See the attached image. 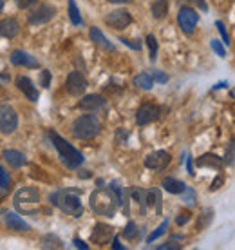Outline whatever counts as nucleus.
<instances>
[{
    "label": "nucleus",
    "instance_id": "obj_1",
    "mask_svg": "<svg viewBox=\"0 0 235 250\" xmlns=\"http://www.w3.org/2000/svg\"><path fill=\"white\" fill-rule=\"evenodd\" d=\"M89 205H91L94 214L105 216V218H114L118 212V208H119V196H118L111 187L96 188L94 192H91Z\"/></svg>",
    "mask_w": 235,
    "mask_h": 250
},
{
    "label": "nucleus",
    "instance_id": "obj_2",
    "mask_svg": "<svg viewBox=\"0 0 235 250\" xmlns=\"http://www.w3.org/2000/svg\"><path fill=\"white\" fill-rule=\"evenodd\" d=\"M51 205L58 207L63 214L73 216V218H81L83 214V205H81L80 190H73V188H62L56 190L49 196Z\"/></svg>",
    "mask_w": 235,
    "mask_h": 250
},
{
    "label": "nucleus",
    "instance_id": "obj_3",
    "mask_svg": "<svg viewBox=\"0 0 235 250\" xmlns=\"http://www.w3.org/2000/svg\"><path fill=\"white\" fill-rule=\"evenodd\" d=\"M49 138L51 142H53V145H55V149L58 150L62 163L67 169H78L81 163H83V160H85L83 154L76 147H73V145L69 144L65 138H62L56 131H49Z\"/></svg>",
    "mask_w": 235,
    "mask_h": 250
},
{
    "label": "nucleus",
    "instance_id": "obj_4",
    "mask_svg": "<svg viewBox=\"0 0 235 250\" xmlns=\"http://www.w3.org/2000/svg\"><path fill=\"white\" fill-rule=\"evenodd\" d=\"M13 205L19 212L35 214L40 212V192L35 187H22L13 196Z\"/></svg>",
    "mask_w": 235,
    "mask_h": 250
},
{
    "label": "nucleus",
    "instance_id": "obj_5",
    "mask_svg": "<svg viewBox=\"0 0 235 250\" xmlns=\"http://www.w3.org/2000/svg\"><path fill=\"white\" fill-rule=\"evenodd\" d=\"M101 122L96 114H81L71 124V134L76 140H91L99 132Z\"/></svg>",
    "mask_w": 235,
    "mask_h": 250
},
{
    "label": "nucleus",
    "instance_id": "obj_6",
    "mask_svg": "<svg viewBox=\"0 0 235 250\" xmlns=\"http://www.w3.org/2000/svg\"><path fill=\"white\" fill-rule=\"evenodd\" d=\"M199 22V15L196 9H192L190 6H183L177 11V24H179V29L185 35H192L196 31V25Z\"/></svg>",
    "mask_w": 235,
    "mask_h": 250
},
{
    "label": "nucleus",
    "instance_id": "obj_7",
    "mask_svg": "<svg viewBox=\"0 0 235 250\" xmlns=\"http://www.w3.org/2000/svg\"><path fill=\"white\" fill-rule=\"evenodd\" d=\"M19 127V114L11 105H0V132L13 134Z\"/></svg>",
    "mask_w": 235,
    "mask_h": 250
},
{
    "label": "nucleus",
    "instance_id": "obj_8",
    "mask_svg": "<svg viewBox=\"0 0 235 250\" xmlns=\"http://www.w3.org/2000/svg\"><path fill=\"white\" fill-rule=\"evenodd\" d=\"M56 17V7L53 4H40L38 7H35L29 15H27V20L31 25H42L47 24Z\"/></svg>",
    "mask_w": 235,
    "mask_h": 250
},
{
    "label": "nucleus",
    "instance_id": "obj_9",
    "mask_svg": "<svg viewBox=\"0 0 235 250\" xmlns=\"http://www.w3.org/2000/svg\"><path fill=\"white\" fill-rule=\"evenodd\" d=\"M87 87H89V82L80 71H71L65 78V89L73 96H81L87 91Z\"/></svg>",
    "mask_w": 235,
    "mask_h": 250
},
{
    "label": "nucleus",
    "instance_id": "obj_10",
    "mask_svg": "<svg viewBox=\"0 0 235 250\" xmlns=\"http://www.w3.org/2000/svg\"><path fill=\"white\" fill-rule=\"evenodd\" d=\"M103 20H105V24L109 27L116 29V31H121V29H125V27H129L132 24V15L127 9H116V11L109 13Z\"/></svg>",
    "mask_w": 235,
    "mask_h": 250
},
{
    "label": "nucleus",
    "instance_id": "obj_11",
    "mask_svg": "<svg viewBox=\"0 0 235 250\" xmlns=\"http://www.w3.org/2000/svg\"><path fill=\"white\" fill-rule=\"evenodd\" d=\"M161 116V109L156 104H143L136 113V124L137 125H150L157 122Z\"/></svg>",
    "mask_w": 235,
    "mask_h": 250
},
{
    "label": "nucleus",
    "instance_id": "obj_12",
    "mask_svg": "<svg viewBox=\"0 0 235 250\" xmlns=\"http://www.w3.org/2000/svg\"><path fill=\"white\" fill-rule=\"evenodd\" d=\"M170 160H172L170 152H167V150H154V152L147 154V158H145V167L150 170H165L168 167Z\"/></svg>",
    "mask_w": 235,
    "mask_h": 250
},
{
    "label": "nucleus",
    "instance_id": "obj_13",
    "mask_svg": "<svg viewBox=\"0 0 235 250\" xmlns=\"http://www.w3.org/2000/svg\"><path fill=\"white\" fill-rule=\"evenodd\" d=\"M11 63L17 65V67H27V69H38L40 67V62L37 58L29 55L27 51L24 49H15L11 53Z\"/></svg>",
    "mask_w": 235,
    "mask_h": 250
},
{
    "label": "nucleus",
    "instance_id": "obj_14",
    "mask_svg": "<svg viewBox=\"0 0 235 250\" xmlns=\"http://www.w3.org/2000/svg\"><path fill=\"white\" fill-rule=\"evenodd\" d=\"M17 87H19L20 93H24V96L29 102H38V98H40V91L31 82V78H27V76H17Z\"/></svg>",
    "mask_w": 235,
    "mask_h": 250
},
{
    "label": "nucleus",
    "instance_id": "obj_15",
    "mask_svg": "<svg viewBox=\"0 0 235 250\" xmlns=\"http://www.w3.org/2000/svg\"><path fill=\"white\" fill-rule=\"evenodd\" d=\"M114 236V229L107 223H96L91 234V241L96 245H107Z\"/></svg>",
    "mask_w": 235,
    "mask_h": 250
},
{
    "label": "nucleus",
    "instance_id": "obj_16",
    "mask_svg": "<svg viewBox=\"0 0 235 250\" xmlns=\"http://www.w3.org/2000/svg\"><path fill=\"white\" fill-rule=\"evenodd\" d=\"M107 104V100L101 96V94H85L83 98H81L80 102H78V109H83V111H91V113H94V111H98V109H103Z\"/></svg>",
    "mask_w": 235,
    "mask_h": 250
},
{
    "label": "nucleus",
    "instance_id": "obj_17",
    "mask_svg": "<svg viewBox=\"0 0 235 250\" xmlns=\"http://www.w3.org/2000/svg\"><path fill=\"white\" fill-rule=\"evenodd\" d=\"M4 223L7 225V229L13 232H29L31 230V227L29 223H25L24 219L20 218L19 214L15 212H6L4 214Z\"/></svg>",
    "mask_w": 235,
    "mask_h": 250
},
{
    "label": "nucleus",
    "instance_id": "obj_18",
    "mask_svg": "<svg viewBox=\"0 0 235 250\" xmlns=\"http://www.w3.org/2000/svg\"><path fill=\"white\" fill-rule=\"evenodd\" d=\"M19 33H20V24L17 19L7 17V19L0 20V37L11 40V38L19 37Z\"/></svg>",
    "mask_w": 235,
    "mask_h": 250
},
{
    "label": "nucleus",
    "instance_id": "obj_19",
    "mask_svg": "<svg viewBox=\"0 0 235 250\" xmlns=\"http://www.w3.org/2000/svg\"><path fill=\"white\" fill-rule=\"evenodd\" d=\"M2 158L6 160V163L11 167V169H20L22 165H25V156L20 152V150L7 149L2 152Z\"/></svg>",
    "mask_w": 235,
    "mask_h": 250
},
{
    "label": "nucleus",
    "instance_id": "obj_20",
    "mask_svg": "<svg viewBox=\"0 0 235 250\" xmlns=\"http://www.w3.org/2000/svg\"><path fill=\"white\" fill-rule=\"evenodd\" d=\"M89 37H91V40H93L98 47H101V49H105V51H114V49H116V47H114V44H111V42H109V38H107L105 35H103V31H101V29H98L96 25H94V27H91Z\"/></svg>",
    "mask_w": 235,
    "mask_h": 250
},
{
    "label": "nucleus",
    "instance_id": "obj_21",
    "mask_svg": "<svg viewBox=\"0 0 235 250\" xmlns=\"http://www.w3.org/2000/svg\"><path fill=\"white\" fill-rule=\"evenodd\" d=\"M168 9H170V0H152L150 11H152V17L156 20L165 19L168 15Z\"/></svg>",
    "mask_w": 235,
    "mask_h": 250
},
{
    "label": "nucleus",
    "instance_id": "obj_22",
    "mask_svg": "<svg viewBox=\"0 0 235 250\" xmlns=\"http://www.w3.org/2000/svg\"><path fill=\"white\" fill-rule=\"evenodd\" d=\"M129 192H130L132 201H136L137 207H139V210H141V214L145 216V212H147V188L134 187V188H129Z\"/></svg>",
    "mask_w": 235,
    "mask_h": 250
},
{
    "label": "nucleus",
    "instance_id": "obj_23",
    "mask_svg": "<svg viewBox=\"0 0 235 250\" xmlns=\"http://www.w3.org/2000/svg\"><path fill=\"white\" fill-rule=\"evenodd\" d=\"M161 187L170 194H181L185 190L186 183L179 182V180H176V178H163V180H161Z\"/></svg>",
    "mask_w": 235,
    "mask_h": 250
},
{
    "label": "nucleus",
    "instance_id": "obj_24",
    "mask_svg": "<svg viewBox=\"0 0 235 250\" xmlns=\"http://www.w3.org/2000/svg\"><path fill=\"white\" fill-rule=\"evenodd\" d=\"M197 167H214V169H221L223 167V160L214 154V152H208V154H203L201 158H197Z\"/></svg>",
    "mask_w": 235,
    "mask_h": 250
},
{
    "label": "nucleus",
    "instance_id": "obj_25",
    "mask_svg": "<svg viewBox=\"0 0 235 250\" xmlns=\"http://www.w3.org/2000/svg\"><path fill=\"white\" fill-rule=\"evenodd\" d=\"M132 83H134L136 87L143 89V91H150L152 85H154V80H152V76H150L149 73H139L137 76H134Z\"/></svg>",
    "mask_w": 235,
    "mask_h": 250
},
{
    "label": "nucleus",
    "instance_id": "obj_26",
    "mask_svg": "<svg viewBox=\"0 0 235 250\" xmlns=\"http://www.w3.org/2000/svg\"><path fill=\"white\" fill-rule=\"evenodd\" d=\"M69 19H71L73 25H81V24H83V19H81L80 9H78V6H76L75 0H69Z\"/></svg>",
    "mask_w": 235,
    "mask_h": 250
},
{
    "label": "nucleus",
    "instance_id": "obj_27",
    "mask_svg": "<svg viewBox=\"0 0 235 250\" xmlns=\"http://www.w3.org/2000/svg\"><path fill=\"white\" fill-rule=\"evenodd\" d=\"M179 196H181V201H183L185 205H188V207H192V205H196V203H197V196H196V190H194L192 187H188V185H186L185 190H183Z\"/></svg>",
    "mask_w": 235,
    "mask_h": 250
},
{
    "label": "nucleus",
    "instance_id": "obj_28",
    "mask_svg": "<svg viewBox=\"0 0 235 250\" xmlns=\"http://www.w3.org/2000/svg\"><path fill=\"white\" fill-rule=\"evenodd\" d=\"M121 236H123L125 239H129V241H134V239L139 236V229H137V225L134 221H129L127 227L123 229V232H121ZM139 238H141V236H139Z\"/></svg>",
    "mask_w": 235,
    "mask_h": 250
},
{
    "label": "nucleus",
    "instance_id": "obj_29",
    "mask_svg": "<svg viewBox=\"0 0 235 250\" xmlns=\"http://www.w3.org/2000/svg\"><path fill=\"white\" fill-rule=\"evenodd\" d=\"M167 229H168V219H163V221H161V225L157 227V229H156L154 232H150L149 236H147V239H145V241H147V243H154V239H157V238H161V236H163V234H165V232H167Z\"/></svg>",
    "mask_w": 235,
    "mask_h": 250
},
{
    "label": "nucleus",
    "instance_id": "obj_30",
    "mask_svg": "<svg viewBox=\"0 0 235 250\" xmlns=\"http://www.w3.org/2000/svg\"><path fill=\"white\" fill-rule=\"evenodd\" d=\"M145 42H147V45H149V49H150V62H156V58H157V49H159L157 38H156L154 35H147Z\"/></svg>",
    "mask_w": 235,
    "mask_h": 250
},
{
    "label": "nucleus",
    "instance_id": "obj_31",
    "mask_svg": "<svg viewBox=\"0 0 235 250\" xmlns=\"http://www.w3.org/2000/svg\"><path fill=\"white\" fill-rule=\"evenodd\" d=\"M62 239L53 236V234H47V236H43L42 238V247L43 249H60L62 247Z\"/></svg>",
    "mask_w": 235,
    "mask_h": 250
},
{
    "label": "nucleus",
    "instance_id": "obj_32",
    "mask_svg": "<svg viewBox=\"0 0 235 250\" xmlns=\"http://www.w3.org/2000/svg\"><path fill=\"white\" fill-rule=\"evenodd\" d=\"M212 219H214V208H204L201 212V218H199V227L206 229L212 223Z\"/></svg>",
    "mask_w": 235,
    "mask_h": 250
},
{
    "label": "nucleus",
    "instance_id": "obj_33",
    "mask_svg": "<svg viewBox=\"0 0 235 250\" xmlns=\"http://www.w3.org/2000/svg\"><path fill=\"white\" fill-rule=\"evenodd\" d=\"M234 149H235V145H234V140L228 144V149H226V154H224V158H223V163H226L228 167H232L234 165V158H235V152H234Z\"/></svg>",
    "mask_w": 235,
    "mask_h": 250
},
{
    "label": "nucleus",
    "instance_id": "obj_34",
    "mask_svg": "<svg viewBox=\"0 0 235 250\" xmlns=\"http://www.w3.org/2000/svg\"><path fill=\"white\" fill-rule=\"evenodd\" d=\"M210 47H212V51H214V53H215V55L219 58H224V57H226V49H224L223 42H219V40H212V42H210Z\"/></svg>",
    "mask_w": 235,
    "mask_h": 250
},
{
    "label": "nucleus",
    "instance_id": "obj_35",
    "mask_svg": "<svg viewBox=\"0 0 235 250\" xmlns=\"http://www.w3.org/2000/svg\"><path fill=\"white\" fill-rule=\"evenodd\" d=\"M119 42L123 45H127V47H130V49H134V51H141L143 47V42L141 40H130V38H119Z\"/></svg>",
    "mask_w": 235,
    "mask_h": 250
},
{
    "label": "nucleus",
    "instance_id": "obj_36",
    "mask_svg": "<svg viewBox=\"0 0 235 250\" xmlns=\"http://www.w3.org/2000/svg\"><path fill=\"white\" fill-rule=\"evenodd\" d=\"M215 27H217V31H219V35H221V38H223V44L230 45V35H228V31H226V27H224V24L221 22V20H217L215 22Z\"/></svg>",
    "mask_w": 235,
    "mask_h": 250
},
{
    "label": "nucleus",
    "instance_id": "obj_37",
    "mask_svg": "<svg viewBox=\"0 0 235 250\" xmlns=\"http://www.w3.org/2000/svg\"><path fill=\"white\" fill-rule=\"evenodd\" d=\"M150 76H152L154 83H167V82H168V75H165L163 71H157V69H154Z\"/></svg>",
    "mask_w": 235,
    "mask_h": 250
},
{
    "label": "nucleus",
    "instance_id": "obj_38",
    "mask_svg": "<svg viewBox=\"0 0 235 250\" xmlns=\"http://www.w3.org/2000/svg\"><path fill=\"white\" fill-rule=\"evenodd\" d=\"M9 183H11V178H9V174L6 172V169H4L2 165H0V187L6 188V190H7Z\"/></svg>",
    "mask_w": 235,
    "mask_h": 250
},
{
    "label": "nucleus",
    "instance_id": "obj_39",
    "mask_svg": "<svg viewBox=\"0 0 235 250\" xmlns=\"http://www.w3.org/2000/svg\"><path fill=\"white\" fill-rule=\"evenodd\" d=\"M40 85H42L43 89H47L51 85V71L43 69L42 73H40Z\"/></svg>",
    "mask_w": 235,
    "mask_h": 250
},
{
    "label": "nucleus",
    "instance_id": "obj_40",
    "mask_svg": "<svg viewBox=\"0 0 235 250\" xmlns=\"http://www.w3.org/2000/svg\"><path fill=\"white\" fill-rule=\"evenodd\" d=\"M190 218H192V214L188 212V210H183V212L177 214V218H176V223H177L179 227H183V225H186V223L190 221Z\"/></svg>",
    "mask_w": 235,
    "mask_h": 250
},
{
    "label": "nucleus",
    "instance_id": "obj_41",
    "mask_svg": "<svg viewBox=\"0 0 235 250\" xmlns=\"http://www.w3.org/2000/svg\"><path fill=\"white\" fill-rule=\"evenodd\" d=\"M223 183H224V176L223 174H219L214 180V182L210 183V192H215V190H219V188L223 187Z\"/></svg>",
    "mask_w": 235,
    "mask_h": 250
},
{
    "label": "nucleus",
    "instance_id": "obj_42",
    "mask_svg": "<svg viewBox=\"0 0 235 250\" xmlns=\"http://www.w3.org/2000/svg\"><path fill=\"white\" fill-rule=\"evenodd\" d=\"M15 4H17L20 9H27V7L38 4V0H15Z\"/></svg>",
    "mask_w": 235,
    "mask_h": 250
},
{
    "label": "nucleus",
    "instance_id": "obj_43",
    "mask_svg": "<svg viewBox=\"0 0 235 250\" xmlns=\"http://www.w3.org/2000/svg\"><path fill=\"white\" fill-rule=\"evenodd\" d=\"M181 245H177L176 241H167V243H163L157 247V250H179Z\"/></svg>",
    "mask_w": 235,
    "mask_h": 250
},
{
    "label": "nucleus",
    "instance_id": "obj_44",
    "mask_svg": "<svg viewBox=\"0 0 235 250\" xmlns=\"http://www.w3.org/2000/svg\"><path fill=\"white\" fill-rule=\"evenodd\" d=\"M6 198H7V190L0 187V214L6 212V207H4V203H6Z\"/></svg>",
    "mask_w": 235,
    "mask_h": 250
},
{
    "label": "nucleus",
    "instance_id": "obj_45",
    "mask_svg": "<svg viewBox=\"0 0 235 250\" xmlns=\"http://www.w3.org/2000/svg\"><path fill=\"white\" fill-rule=\"evenodd\" d=\"M183 162L186 163V170H188V174H196V172H194V162H192V158L190 156H186L185 160H183Z\"/></svg>",
    "mask_w": 235,
    "mask_h": 250
},
{
    "label": "nucleus",
    "instance_id": "obj_46",
    "mask_svg": "<svg viewBox=\"0 0 235 250\" xmlns=\"http://www.w3.org/2000/svg\"><path fill=\"white\" fill-rule=\"evenodd\" d=\"M73 245H75L76 249H81V250H87V249H89V245H87L85 241H81L80 238H75V239H73Z\"/></svg>",
    "mask_w": 235,
    "mask_h": 250
},
{
    "label": "nucleus",
    "instance_id": "obj_47",
    "mask_svg": "<svg viewBox=\"0 0 235 250\" xmlns=\"http://www.w3.org/2000/svg\"><path fill=\"white\" fill-rule=\"evenodd\" d=\"M112 249L114 250H125V245L119 243V238H118V236H112Z\"/></svg>",
    "mask_w": 235,
    "mask_h": 250
},
{
    "label": "nucleus",
    "instance_id": "obj_48",
    "mask_svg": "<svg viewBox=\"0 0 235 250\" xmlns=\"http://www.w3.org/2000/svg\"><path fill=\"white\" fill-rule=\"evenodd\" d=\"M192 2L197 6V9H201V11H208V4H206V0H192Z\"/></svg>",
    "mask_w": 235,
    "mask_h": 250
},
{
    "label": "nucleus",
    "instance_id": "obj_49",
    "mask_svg": "<svg viewBox=\"0 0 235 250\" xmlns=\"http://www.w3.org/2000/svg\"><path fill=\"white\" fill-rule=\"evenodd\" d=\"M109 4H130V2H134V0H107Z\"/></svg>",
    "mask_w": 235,
    "mask_h": 250
},
{
    "label": "nucleus",
    "instance_id": "obj_50",
    "mask_svg": "<svg viewBox=\"0 0 235 250\" xmlns=\"http://www.w3.org/2000/svg\"><path fill=\"white\" fill-rule=\"evenodd\" d=\"M78 176H80V178H91V172H89V170H80V172H78Z\"/></svg>",
    "mask_w": 235,
    "mask_h": 250
},
{
    "label": "nucleus",
    "instance_id": "obj_51",
    "mask_svg": "<svg viewBox=\"0 0 235 250\" xmlns=\"http://www.w3.org/2000/svg\"><path fill=\"white\" fill-rule=\"evenodd\" d=\"M223 87H228V83H226V82H219L214 89H223Z\"/></svg>",
    "mask_w": 235,
    "mask_h": 250
},
{
    "label": "nucleus",
    "instance_id": "obj_52",
    "mask_svg": "<svg viewBox=\"0 0 235 250\" xmlns=\"http://www.w3.org/2000/svg\"><path fill=\"white\" fill-rule=\"evenodd\" d=\"M2 9H4V0H0V13H2Z\"/></svg>",
    "mask_w": 235,
    "mask_h": 250
},
{
    "label": "nucleus",
    "instance_id": "obj_53",
    "mask_svg": "<svg viewBox=\"0 0 235 250\" xmlns=\"http://www.w3.org/2000/svg\"><path fill=\"white\" fill-rule=\"evenodd\" d=\"M190 2H192V0H190Z\"/></svg>",
    "mask_w": 235,
    "mask_h": 250
}]
</instances>
